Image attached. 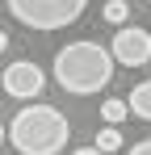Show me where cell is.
I'll use <instances>...</instances> for the list:
<instances>
[{
  "label": "cell",
  "mask_w": 151,
  "mask_h": 155,
  "mask_svg": "<svg viewBox=\"0 0 151 155\" xmlns=\"http://www.w3.org/2000/svg\"><path fill=\"white\" fill-rule=\"evenodd\" d=\"M0 88H4L13 101H34V97L46 88V76H42V67H38L34 59H17V63H8V67L0 71Z\"/></svg>",
  "instance_id": "obj_4"
},
{
  "label": "cell",
  "mask_w": 151,
  "mask_h": 155,
  "mask_svg": "<svg viewBox=\"0 0 151 155\" xmlns=\"http://www.w3.org/2000/svg\"><path fill=\"white\" fill-rule=\"evenodd\" d=\"M113 54L101 42H67L55 51V80L72 97H92L113 80Z\"/></svg>",
  "instance_id": "obj_1"
},
{
  "label": "cell",
  "mask_w": 151,
  "mask_h": 155,
  "mask_svg": "<svg viewBox=\"0 0 151 155\" xmlns=\"http://www.w3.org/2000/svg\"><path fill=\"white\" fill-rule=\"evenodd\" d=\"M126 109H130L134 117L151 122V80H143V84H134V88H130V97H126Z\"/></svg>",
  "instance_id": "obj_6"
},
{
  "label": "cell",
  "mask_w": 151,
  "mask_h": 155,
  "mask_svg": "<svg viewBox=\"0 0 151 155\" xmlns=\"http://www.w3.org/2000/svg\"><path fill=\"white\" fill-rule=\"evenodd\" d=\"M101 17H105L109 25H118V29H122L126 21H130V4H126V0H109V4L101 8Z\"/></svg>",
  "instance_id": "obj_9"
},
{
  "label": "cell",
  "mask_w": 151,
  "mask_h": 155,
  "mask_svg": "<svg viewBox=\"0 0 151 155\" xmlns=\"http://www.w3.org/2000/svg\"><path fill=\"white\" fill-rule=\"evenodd\" d=\"M4 4L21 25L50 34V29H67L72 21H80L88 0H4Z\"/></svg>",
  "instance_id": "obj_3"
},
{
  "label": "cell",
  "mask_w": 151,
  "mask_h": 155,
  "mask_svg": "<svg viewBox=\"0 0 151 155\" xmlns=\"http://www.w3.org/2000/svg\"><path fill=\"white\" fill-rule=\"evenodd\" d=\"M126 101H118V97H109V101H101V117H105V126H122L126 122Z\"/></svg>",
  "instance_id": "obj_7"
},
{
  "label": "cell",
  "mask_w": 151,
  "mask_h": 155,
  "mask_svg": "<svg viewBox=\"0 0 151 155\" xmlns=\"http://www.w3.org/2000/svg\"><path fill=\"white\" fill-rule=\"evenodd\" d=\"M8 51V34H4V29H0V54Z\"/></svg>",
  "instance_id": "obj_12"
},
{
  "label": "cell",
  "mask_w": 151,
  "mask_h": 155,
  "mask_svg": "<svg viewBox=\"0 0 151 155\" xmlns=\"http://www.w3.org/2000/svg\"><path fill=\"white\" fill-rule=\"evenodd\" d=\"M97 151H101V155L122 151V130H118V126H101V130H97Z\"/></svg>",
  "instance_id": "obj_8"
},
{
  "label": "cell",
  "mask_w": 151,
  "mask_h": 155,
  "mask_svg": "<svg viewBox=\"0 0 151 155\" xmlns=\"http://www.w3.org/2000/svg\"><path fill=\"white\" fill-rule=\"evenodd\" d=\"M147 4H151V0H147Z\"/></svg>",
  "instance_id": "obj_14"
},
{
  "label": "cell",
  "mask_w": 151,
  "mask_h": 155,
  "mask_svg": "<svg viewBox=\"0 0 151 155\" xmlns=\"http://www.w3.org/2000/svg\"><path fill=\"white\" fill-rule=\"evenodd\" d=\"M4 138H8V130H4V126H0V143H4Z\"/></svg>",
  "instance_id": "obj_13"
},
{
  "label": "cell",
  "mask_w": 151,
  "mask_h": 155,
  "mask_svg": "<svg viewBox=\"0 0 151 155\" xmlns=\"http://www.w3.org/2000/svg\"><path fill=\"white\" fill-rule=\"evenodd\" d=\"M72 155H101L97 147H80V151H72Z\"/></svg>",
  "instance_id": "obj_11"
},
{
  "label": "cell",
  "mask_w": 151,
  "mask_h": 155,
  "mask_svg": "<svg viewBox=\"0 0 151 155\" xmlns=\"http://www.w3.org/2000/svg\"><path fill=\"white\" fill-rule=\"evenodd\" d=\"M109 54L122 67H143V63H151V34L143 25H122L109 42Z\"/></svg>",
  "instance_id": "obj_5"
},
{
  "label": "cell",
  "mask_w": 151,
  "mask_h": 155,
  "mask_svg": "<svg viewBox=\"0 0 151 155\" xmlns=\"http://www.w3.org/2000/svg\"><path fill=\"white\" fill-rule=\"evenodd\" d=\"M67 138L72 126L55 105H25L8 126V143L17 147V155H59Z\"/></svg>",
  "instance_id": "obj_2"
},
{
  "label": "cell",
  "mask_w": 151,
  "mask_h": 155,
  "mask_svg": "<svg viewBox=\"0 0 151 155\" xmlns=\"http://www.w3.org/2000/svg\"><path fill=\"white\" fill-rule=\"evenodd\" d=\"M126 155H151V138H143V143H134Z\"/></svg>",
  "instance_id": "obj_10"
}]
</instances>
